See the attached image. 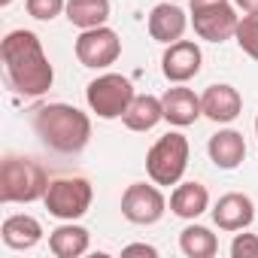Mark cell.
I'll list each match as a JSON object with an SVG mask.
<instances>
[{
  "label": "cell",
  "mask_w": 258,
  "mask_h": 258,
  "mask_svg": "<svg viewBox=\"0 0 258 258\" xmlns=\"http://www.w3.org/2000/svg\"><path fill=\"white\" fill-rule=\"evenodd\" d=\"M0 58H4L7 82L16 94L40 97L52 88L55 70L34 31H10L0 43Z\"/></svg>",
  "instance_id": "1"
},
{
  "label": "cell",
  "mask_w": 258,
  "mask_h": 258,
  "mask_svg": "<svg viewBox=\"0 0 258 258\" xmlns=\"http://www.w3.org/2000/svg\"><path fill=\"white\" fill-rule=\"evenodd\" d=\"M31 124H34L37 137L61 155L82 152L91 137V118L70 103H46V106L34 109Z\"/></svg>",
  "instance_id": "2"
},
{
  "label": "cell",
  "mask_w": 258,
  "mask_h": 258,
  "mask_svg": "<svg viewBox=\"0 0 258 258\" xmlns=\"http://www.w3.org/2000/svg\"><path fill=\"white\" fill-rule=\"evenodd\" d=\"M49 176L43 164L31 155H7L0 164V201L4 204H34L46 198Z\"/></svg>",
  "instance_id": "3"
},
{
  "label": "cell",
  "mask_w": 258,
  "mask_h": 258,
  "mask_svg": "<svg viewBox=\"0 0 258 258\" xmlns=\"http://www.w3.org/2000/svg\"><path fill=\"white\" fill-rule=\"evenodd\" d=\"M188 140L179 131H170L152 143L146 152V173L155 185H179L185 167H188Z\"/></svg>",
  "instance_id": "4"
},
{
  "label": "cell",
  "mask_w": 258,
  "mask_h": 258,
  "mask_svg": "<svg viewBox=\"0 0 258 258\" xmlns=\"http://www.w3.org/2000/svg\"><path fill=\"white\" fill-rule=\"evenodd\" d=\"M134 97L137 94H134L131 79L121 73H103V76L91 79L85 88V100H88L91 112H97L100 118H121Z\"/></svg>",
  "instance_id": "5"
},
{
  "label": "cell",
  "mask_w": 258,
  "mask_h": 258,
  "mask_svg": "<svg viewBox=\"0 0 258 258\" xmlns=\"http://www.w3.org/2000/svg\"><path fill=\"white\" fill-rule=\"evenodd\" d=\"M91 182L82 179V176H61V179H52L49 188H46V210L55 216V219H64V222H73L79 216L88 213L91 207Z\"/></svg>",
  "instance_id": "6"
},
{
  "label": "cell",
  "mask_w": 258,
  "mask_h": 258,
  "mask_svg": "<svg viewBox=\"0 0 258 258\" xmlns=\"http://www.w3.org/2000/svg\"><path fill=\"white\" fill-rule=\"evenodd\" d=\"M121 55V40L112 28L100 25V28H88L79 34L76 40V58L82 67H91V70H103L109 64H115Z\"/></svg>",
  "instance_id": "7"
},
{
  "label": "cell",
  "mask_w": 258,
  "mask_h": 258,
  "mask_svg": "<svg viewBox=\"0 0 258 258\" xmlns=\"http://www.w3.org/2000/svg\"><path fill=\"white\" fill-rule=\"evenodd\" d=\"M167 210V201L161 195V188L146 185V182H134L127 185L121 195V216L134 225H155Z\"/></svg>",
  "instance_id": "8"
},
{
  "label": "cell",
  "mask_w": 258,
  "mask_h": 258,
  "mask_svg": "<svg viewBox=\"0 0 258 258\" xmlns=\"http://www.w3.org/2000/svg\"><path fill=\"white\" fill-rule=\"evenodd\" d=\"M191 25H195V34L207 43H225L237 34V25H240V16L231 4H219V7H207V10H198L191 13Z\"/></svg>",
  "instance_id": "9"
},
{
  "label": "cell",
  "mask_w": 258,
  "mask_h": 258,
  "mask_svg": "<svg viewBox=\"0 0 258 258\" xmlns=\"http://www.w3.org/2000/svg\"><path fill=\"white\" fill-rule=\"evenodd\" d=\"M201 61H204V55H201V46L198 43L176 40V43L167 46V52L161 58V73L170 82L182 85V82H188V79H195L201 73Z\"/></svg>",
  "instance_id": "10"
},
{
  "label": "cell",
  "mask_w": 258,
  "mask_h": 258,
  "mask_svg": "<svg viewBox=\"0 0 258 258\" xmlns=\"http://www.w3.org/2000/svg\"><path fill=\"white\" fill-rule=\"evenodd\" d=\"M252 219H255V204L249 195H240V191L222 195L213 207V222L222 231H246Z\"/></svg>",
  "instance_id": "11"
},
{
  "label": "cell",
  "mask_w": 258,
  "mask_h": 258,
  "mask_svg": "<svg viewBox=\"0 0 258 258\" xmlns=\"http://www.w3.org/2000/svg\"><path fill=\"white\" fill-rule=\"evenodd\" d=\"M185 28H188V19H185V13L173 4V0H164V4H158L149 13V37L155 43H167L170 46V43L182 40Z\"/></svg>",
  "instance_id": "12"
},
{
  "label": "cell",
  "mask_w": 258,
  "mask_h": 258,
  "mask_svg": "<svg viewBox=\"0 0 258 258\" xmlns=\"http://www.w3.org/2000/svg\"><path fill=\"white\" fill-rule=\"evenodd\" d=\"M161 106H164V121H170L176 127H188L204 115L201 97L191 88H182V85L167 88V94L161 97Z\"/></svg>",
  "instance_id": "13"
},
{
  "label": "cell",
  "mask_w": 258,
  "mask_h": 258,
  "mask_svg": "<svg viewBox=\"0 0 258 258\" xmlns=\"http://www.w3.org/2000/svg\"><path fill=\"white\" fill-rule=\"evenodd\" d=\"M201 106H204V115L225 124V121H234L243 109V97L234 85H210L204 94H201Z\"/></svg>",
  "instance_id": "14"
},
{
  "label": "cell",
  "mask_w": 258,
  "mask_h": 258,
  "mask_svg": "<svg viewBox=\"0 0 258 258\" xmlns=\"http://www.w3.org/2000/svg\"><path fill=\"white\" fill-rule=\"evenodd\" d=\"M207 152H210V161L222 170H234L243 164L246 158V140L240 131H234V127H225V131L213 134L210 143H207Z\"/></svg>",
  "instance_id": "15"
},
{
  "label": "cell",
  "mask_w": 258,
  "mask_h": 258,
  "mask_svg": "<svg viewBox=\"0 0 258 258\" xmlns=\"http://www.w3.org/2000/svg\"><path fill=\"white\" fill-rule=\"evenodd\" d=\"M0 234H4V243L10 249H34L40 240H43V225L34 219V216H7L4 219V228H0Z\"/></svg>",
  "instance_id": "16"
},
{
  "label": "cell",
  "mask_w": 258,
  "mask_h": 258,
  "mask_svg": "<svg viewBox=\"0 0 258 258\" xmlns=\"http://www.w3.org/2000/svg\"><path fill=\"white\" fill-rule=\"evenodd\" d=\"M161 118H164V106H161V97L155 94H137L127 112L121 115L127 131H152Z\"/></svg>",
  "instance_id": "17"
},
{
  "label": "cell",
  "mask_w": 258,
  "mask_h": 258,
  "mask_svg": "<svg viewBox=\"0 0 258 258\" xmlns=\"http://www.w3.org/2000/svg\"><path fill=\"white\" fill-rule=\"evenodd\" d=\"M210 207V191L201 182H179L170 195V210L179 219H198Z\"/></svg>",
  "instance_id": "18"
},
{
  "label": "cell",
  "mask_w": 258,
  "mask_h": 258,
  "mask_svg": "<svg viewBox=\"0 0 258 258\" xmlns=\"http://www.w3.org/2000/svg\"><path fill=\"white\" fill-rule=\"evenodd\" d=\"M88 231L82 228V225H73V222H67V225H58L52 234H49V249H52V255H58V258H79V255H85L88 252Z\"/></svg>",
  "instance_id": "19"
},
{
  "label": "cell",
  "mask_w": 258,
  "mask_h": 258,
  "mask_svg": "<svg viewBox=\"0 0 258 258\" xmlns=\"http://www.w3.org/2000/svg\"><path fill=\"white\" fill-rule=\"evenodd\" d=\"M64 13H67L70 25H76L79 31L100 28L109 19V0H67Z\"/></svg>",
  "instance_id": "20"
},
{
  "label": "cell",
  "mask_w": 258,
  "mask_h": 258,
  "mask_svg": "<svg viewBox=\"0 0 258 258\" xmlns=\"http://www.w3.org/2000/svg\"><path fill=\"white\" fill-rule=\"evenodd\" d=\"M179 249L188 255V258H213L219 252V240L210 228L204 225H188L182 234H179Z\"/></svg>",
  "instance_id": "21"
},
{
  "label": "cell",
  "mask_w": 258,
  "mask_h": 258,
  "mask_svg": "<svg viewBox=\"0 0 258 258\" xmlns=\"http://www.w3.org/2000/svg\"><path fill=\"white\" fill-rule=\"evenodd\" d=\"M234 37H237V46H240L252 61H258V16H243Z\"/></svg>",
  "instance_id": "22"
},
{
  "label": "cell",
  "mask_w": 258,
  "mask_h": 258,
  "mask_svg": "<svg viewBox=\"0 0 258 258\" xmlns=\"http://www.w3.org/2000/svg\"><path fill=\"white\" fill-rule=\"evenodd\" d=\"M67 10V0H28V13L40 22H52Z\"/></svg>",
  "instance_id": "23"
},
{
  "label": "cell",
  "mask_w": 258,
  "mask_h": 258,
  "mask_svg": "<svg viewBox=\"0 0 258 258\" xmlns=\"http://www.w3.org/2000/svg\"><path fill=\"white\" fill-rule=\"evenodd\" d=\"M234 258H258V237L255 234H237L231 243Z\"/></svg>",
  "instance_id": "24"
},
{
  "label": "cell",
  "mask_w": 258,
  "mask_h": 258,
  "mask_svg": "<svg viewBox=\"0 0 258 258\" xmlns=\"http://www.w3.org/2000/svg\"><path fill=\"white\" fill-rule=\"evenodd\" d=\"M121 255H149V258H155L158 249L149 246V243H131V246H124V249H121Z\"/></svg>",
  "instance_id": "25"
},
{
  "label": "cell",
  "mask_w": 258,
  "mask_h": 258,
  "mask_svg": "<svg viewBox=\"0 0 258 258\" xmlns=\"http://www.w3.org/2000/svg\"><path fill=\"white\" fill-rule=\"evenodd\" d=\"M237 10H243L246 16H258V0H234Z\"/></svg>",
  "instance_id": "26"
},
{
  "label": "cell",
  "mask_w": 258,
  "mask_h": 258,
  "mask_svg": "<svg viewBox=\"0 0 258 258\" xmlns=\"http://www.w3.org/2000/svg\"><path fill=\"white\" fill-rule=\"evenodd\" d=\"M219 4H228V0H191V13L207 10V7H219Z\"/></svg>",
  "instance_id": "27"
},
{
  "label": "cell",
  "mask_w": 258,
  "mask_h": 258,
  "mask_svg": "<svg viewBox=\"0 0 258 258\" xmlns=\"http://www.w3.org/2000/svg\"><path fill=\"white\" fill-rule=\"evenodd\" d=\"M13 4V0H0V7H10Z\"/></svg>",
  "instance_id": "28"
},
{
  "label": "cell",
  "mask_w": 258,
  "mask_h": 258,
  "mask_svg": "<svg viewBox=\"0 0 258 258\" xmlns=\"http://www.w3.org/2000/svg\"><path fill=\"white\" fill-rule=\"evenodd\" d=\"M255 134H258V118H255Z\"/></svg>",
  "instance_id": "29"
},
{
  "label": "cell",
  "mask_w": 258,
  "mask_h": 258,
  "mask_svg": "<svg viewBox=\"0 0 258 258\" xmlns=\"http://www.w3.org/2000/svg\"><path fill=\"white\" fill-rule=\"evenodd\" d=\"M173 4H176V0H173Z\"/></svg>",
  "instance_id": "30"
}]
</instances>
